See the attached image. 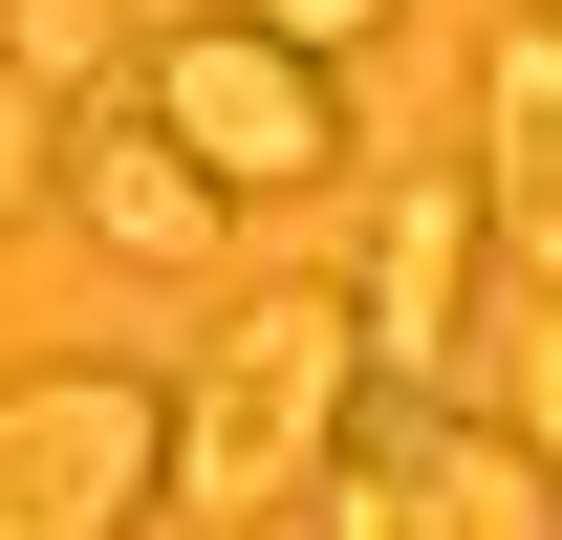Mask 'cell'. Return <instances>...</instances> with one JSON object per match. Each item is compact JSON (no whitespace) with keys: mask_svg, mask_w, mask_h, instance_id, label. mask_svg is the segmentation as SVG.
<instances>
[{"mask_svg":"<svg viewBox=\"0 0 562 540\" xmlns=\"http://www.w3.org/2000/svg\"><path fill=\"white\" fill-rule=\"evenodd\" d=\"M347 432H368V303L260 281V303H216L195 390H173V519H303Z\"/></svg>","mask_w":562,"mask_h":540,"instance_id":"obj_1","label":"cell"},{"mask_svg":"<svg viewBox=\"0 0 562 540\" xmlns=\"http://www.w3.org/2000/svg\"><path fill=\"white\" fill-rule=\"evenodd\" d=\"M173 519V390L151 368H22L0 390V540H131Z\"/></svg>","mask_w":562,"mask_h":540,"instance_id":"obj_2","label":"cell"},{"mask_svg":"<svg viewBox=\"0 0 562 540\" xmlns=\"http://www.w3.org/2000/svg\"><path fill=\"white\" fill-rule=\"evenodd\" d=\"M131 87L216 151V195H325V173H347V66H325V44H281V22H238V0L173 22Z\"/></svg>","mask_w":562,"mask_h":540,"instance_id":"obj_3","label":"cell"},{"mask_svg":"<svg viewBox=\"0 0 562 540\" xmlns=\"http://www.w3.org/2000/svg\"><path fill=\"white\" fill-rule=\"evenodd\" d=\"M325 540H562V475L497 410H368L325 454Z\"/></svg>","mask_w":562,"mask_h":540,"instance_id":"obj_4","label":"cell"},{"mask_svg":"<svg viewBox=\"0 0 562 540\" xmlns=\"http://www.w3.org/2000/svg\"><path fill=\"white\" fill-rule=\"evenodd\" d=\"M476 260H497V195H476V151H454V173H390V195H368V368H454V346H476Z\"/></svg>","mask_w":562,"mask_h":540,"instance_id":"obj_5","label":"cell"},{"mask_svg":"<svg viewBox=\"0 0 562 540\" xmlns=\"http://www.w3.org/2000/svg\"><path fill=\"white\" fill-rule=\"evenodd\" d=\"M66 216H87V238H109V260H131V281H195L216 238H238V195H216V151L173 131L151 87H131V109H87V131H66Z\"/></svg>","mask_w":562,"mask_h":540,"instance_id":"obj_6","label":"cell"},{"mask_svg":"<svg viewBox=\"0 0 562 540\" xmlns=\"http://www.w3.org/2000/svg\"><path fill=\"white\" fill-rule=\"evenodd\" d=\"M476 195H497V260L562 281V0H519L476 44Z\"/></svg>","mask_w":562,"mask_h":540,"instance_id":"obj_7","label":"cell"},{"mask_svg":"<svg viewBox=\"0 0 562 540\" xmlns=\"http://www.w3.org/2000/svg\"><path fill=\"white\" fill-rule=\"evenodd\" d=\"M497 432L562 475V281H519V303H497Z\"/></svg>","mask_w":562,"mask_h":540,"instance_id":"obj_8","label":"cell"},{"mask_svg":"<svg viewBox=\"0 0 562 540\" xmlns=\"http://www.w3.org/2000/svg\"><path fill=\"white\" fill-rule=\"evenodd\" d=\"M22 216H66V87L0 44V238H22Z\"/></svg>","mask_w":562,"mask_h":540,"instance_id":"obj_9","label":"cell"},{"mask_svg":"<svg viewBox=\"0 0 562 540\" xmlns=\"http://www.w3.org/2000/svg\"><path fill=\"white\" fill-rule=\"evenodd\" d=\"M0 44H22V66H44V87H87V66H109V44H131V0H22Z\"/></svg>","mask_w":562,"mask_h":540,"instance_id":"obj_10","label":"cell"},{"mask_svg":"<svg viewBox=\"0 0 562 540\" xmlns=\"http://www.w3.org/2000/svg\"><path fill=\"white\" fill-rule=\"evenodd\" d=\"M238 22H281V44H325V66H368V44H390L412 0H238Z\"/></svg>","mask_w":562,"mask_h":540,"instance_id":"obj_11","label":"cell"}]
</instances>
